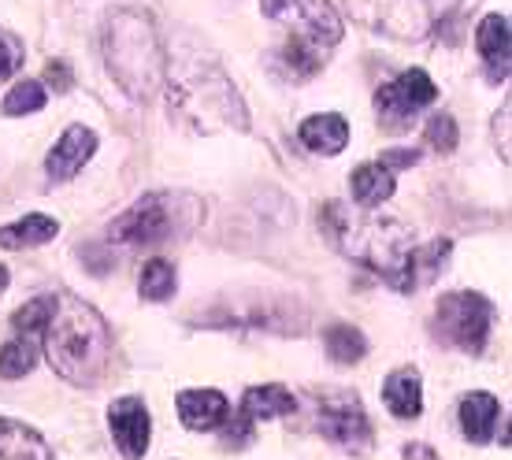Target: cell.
Instances as JSON below:
<instances>
[{"instance_id":"cell-32","label":"cell","mask_w":512,"mask_h":460,"mask_svg":"<svg viewBox=\"0 0 512 460\" xmlns=\"http://www.w3.org/2000/svg\"><path fill=\"white\" fill-rule=\"evenodd\" d=\"M405 460H438V453L427 446H405Z\"/></svg>"},{"instance_id":"cell-29","label":"cell","mask_w":512,"mask_h":460,"mask_svg":"<svg viewBox=\"0 0 512 460\" xmlns=\"http://www.w3.org/2000/svg\"><path fill=\"white\" fill-rule=\"evenodd\" d=\"M23 60H26L23 41L15 38L12 30H0V82H8L12 75H19Z\"/></svg>"},{"instance_id":"cell-33","label":"cell","mask_w":512,"mask_h":460,"mask_svg":"<svg viewBox=\"0 0 512 460\" xmlns=\"http://www.w3.org/2000/svg\"><path fill=\"white\" fill-rule=\"evenodd\" d=\"M260 8H264L271 19H279V15H282V0H260Z\"/></svg>"},{"instance_id":"cell-17","label":"cell","mask_w":512,"mask_h":460,"mask_svg":"<svg viewBox=\"0 0 512 460\" xmlns=\"http://www.w3.org/2000/svg\"><path fill=\"white\" fill-rule=\"evenodd\" d=\"M297 138L305 145L308 153H320V156H334L342 153L349 145V123L342 115H308L305 123L297 127Z\"/></svg>"},{"instance_id":"cell-5","label":"cell","mask_w":512,"mask_h":460,"mask_svg":"<svg viewBox=\"0 0 512 460\" xmlns=\"http://www.w3.org/2000/svg\"><path fill=\"white\" fill-rule=\"evenodd\" d=\"M205 205L193 193H145L138 205L127 208L112 223L108 242L112 245H160L171 238H186L201 227Z\"/></svg>"},{"instance_id":"cell-34","label":"cell","mask_w":512,"mask_h":460,"mask_svg":"<svg viewBox=\"0 0 512 460\" xmlns=\"http://www.w3.org/2000/svg\"><path fill=\"white\" fill-rule=\"evenodd\" d=\"M4 286H8V268L0 264V294H4Z\"/></svg>"},{"instance_id":"cell-4","label":"cell","mask_w":512,"mask_h":460,"mask_svg":"<svg viewBox=\"0 0 512 460\" xmlns=\"http://www.w3.org/2000/svg\"><path fill=\"white\" fill-rule=\"evenodd\" d=\"M167 108L182 127L193 134H216V130H245L249 115L234 90V82L216 67H190L167 82Z\"/></svg>"},{"instance_id":"cell-3","label":"cell","mask_w":512,"mask_h":460,"mask_svg":"<svg viewBox=\"0 0 512 460\" xmlns=\"http://www.w3.org/2000/svg\"><path fill=\"white\" fill-rule=\"evenodd\" d=\"M104 60L119 90L134 101H149L164 86V45L156 38L153 15L141 8H119L104 23Z\"/></svg>"},{"instance_id":"cell-14","label":"cell","mask_w":512,"mask_h":460,"mask_svg":"<svg viewBox=\"0 0 512 460\" xmlns=\"http://www.w3.org/2000/svg\"><path fill=\"white\" fill-rule=\"evenodd\" d=\"M0 460H56V449L45 442L41 431L0 416Z\"/></svg>"},{"instance_id":"cell-20","label":"cell","mask_w":512,"mask_h":460,"mask_svg":"<svg viewBox=\"0 0 512 460\" xmlns=\"http://www.w3.org/2000/svg\"><path fill=\"white\" fill-rule=\"evenodd\" d=\"M60 234L56 219L49 216H23L0 227V249H34V245H45Z\"/></svg>"},{"instance_id":"cell-6","label":"cell","mask_w":512,"mask_h":460,"mask_svg":"<svg viewBox=\"0 0 512 460\" xmlns=\"http://www.w3.org/2000/svg\"><path fill=\"white\" fill-rule=\"evenodd\" d=\"M490 323H494V305L483 294L457 290V294H446L438 301V334L464 353H483V345L490 338Z\"/></svg>"},{"instance_id":"cell-10","label":"cell","mask_w":512,"mask_h":460,"mask_svg":"<svg viewBox=\"0 0 512 460\" xmlns=\"http://www.w3.org/2000/svg\"><path fill=\"white\" fill-rule=\"evenodd\" d=\"M108 427L116 435L119 453L127 460H141L149 453V435H153V416L141 397H119L108 409Z\"/></svg>"},{"instance_id":"cell-11","label":"cell","mask_w":512,"mask_h":460,"mask_svg":"<svg viewBox=\"0 0 512 460\" xmlns=\"http://www.w3.org/2000/svg\"><path fill=\"white\" fill-rule=\"evenodd\" d=\"M93 153H97V134H93L90 127L75 123V127H67L64 134H60V141L52 145L49 160H45V171H49L52 182H67V179H75L78 171H82V164H86Z\"/></svg>"},{"instance_id":"cell-16","label":"cell","mask_w":512,"mask_h":460,"mask_svg":"<svg viewBox=\"0 0 512 460\" xmlns=\"http://www.w3.org/2000/svg\"><path fill=\"white\" fill-rule=\"evenodd\" d=\"M501 416V405L494 394H483V390H475V394H464L461 397V409H457V420H461V431L468 442L475 446H483L494 438V423Z\"/></svg>"},{"instance_id":"cell-8","label":"cell","mask_w":512,"mask_h":460,"mask_svg":"<svg viewBox=\"0 0 512 460\" xmlns=\"http://www.w3.org/2000/svg\"><path fill=\"white\" fill-rule=\"evenodd\" d=\"M438 101V86L423 67H409L401 71L394 82H386L383 90L375 93V112L383 119V127L405 130L420 115V108Z\"/></svg>"},{"instance_id":"cell-12","label":"cell","mask_w":512,"mask_h":460,"mask_svg":"<svg viewBox=\"0 0 512 460\" xmlns=\"http://www.w3.org/2000/svg\"><path fill=\"white\" fill-rule=\"evenodd\" d=\"M475 45H479V56L487 64L490 82H505L509 78V19L487 15L475 30Z\"/></svg>"},{"instance_id":"cell-22","label":"cell","mask_w":512,"mask_h":460,"mask_svg":"<svg viewBox=\"0 0 512 460\" xmlns=\"http://www.w3.org/2000/svg\"><path fill=\"white\" fill-rule=\"evenodd\" d=\"M323 345H327V357L334 364H357V360L368 357V338L357 327H349V323H334L327 338H323Z\"/></svg>"},{"instance_id":"cell-1","label":"cell","mask_w":512,"mask_h":460,"mask_svg":"<svg viewBox=\"0 0 512 460\" xmlns=\"http://www.w3.org/2000/svg\"><path fill=\"white\" fill-rule=\"evenodd\" d=\"M320 227L334 249L379 271L397 294H409V264L416 253L412 227L383 216H360L349 212L342 201H327L320 212Z\"/></svg>"},{"instance_id":"cell-18","label":"cell","mask_w":512,"mask_h":460,"mask_svg":"<svg viewBox=\"0 0 512 460\" xmlns=\"http://www.w3.org/2000/svg\"><path fill=\"white\" fill-rule=\"evenodd\" d=\"M383 401L386 409L394 412L397 420H416L423 412V383L416 368H397L383 383Z\"/></svg>"},{"instance_id":"cell-2","label":"cell","mask_w":512,"mask_h":460,"mask_svg":"<svg viewBox=\"0 0 512 460\" xmlns=\"http://www.w3.org/2000/svg\"><path fill=\"white\" fill-rule=\"evenodd\" d=\"M41 342L49 349V364L67 383H101L112 360V327L93 305L75 294H52V316Z\"/></svg>"},{"instance_id":"cell-13","label":"cell","mask_w":512,"mask_h":460,"mask_svg":"<svg viewBox=\"0 0 512 460\" xmlns=\"http://www.w3.org/2000/svg\"><path fill=\"white\" fill-rule=\"evenodd\" d=\"M227 412H231V401L219 390H182L179 394V420L190 431H216L227 420Z\"/></svg>"},{"instance_id":"cell-24","label":"cell","mask_w":512,"mask_h":460,"mask_svg":"<svg viewBox=\"0 0 512 460\" xmlns=\"http://www.w3.org/2000/svg\"><path fill=\"white\" fill-rule=\"evenodd\" d=\"M38 364V342L34 338H12V342L0 349V375L4 379H23L26 371Z\"/></svg>"},{"instance_id":"cell-26","label":"cell","mask_w":512,"mask_h":460,"mask_svg":"<svg viewBox=\"0 0 512 460\" xmlns=\"http://www.w3.org/2000/svg\"><path fill=\"white\" fill-rule=\"evenodd\" d=\"M282 60L290 64V71H294L297 78H312L323 67V49L320 45H308L305 38H290L286 41Z\"/></svg>"},{"instance_id":"cell-27","label":"cell","mask_w":512,"mask_h":460,"mask_svg":"<svg viewBox=\"0 0 512 460\" xmlns=\"http://www.w3.org/2000/svg\"><path fill=\"white\" fill-rule=\"evenodd\" d=\"M45 108V86L41 82H19L8 97H4V104H0V112L12 115V119H19V115H30V112H41Z\"/></svg>"},{"instance_id":"cell-7","label":"cell","mask_w":512,"mask_h":460,"mask_svg":"<svg viewBox=\"0 0 512 460\" xmlns=\"http://www.w3.org/2000/svg\"><path fill=\"white\" fill-rule=\"evenodd\" d=\"M316 427L323 438H331L334 446L349 449V453H368L372 449V420L360 405L357 394L349 390H323L316 394Z\"/></svg>"},{"instance_id":"cell-30","label":"cell","mask_w":512,"mask_h":460,"mask_svg":"<svg viewBox=\"0 0 512 460\" xmlns=\"http://www.w3.org/2000/svg\"><path fill=\"white\" fill-rule=\"evenodd\" d=\"M45 82H49L56 93H67L75 78H71V67H67L64 60H49V67H45Z\"/></svg>"},{"instance_id":"cell-21","label":"cell","mask_w":512,"mask_h":460,"mask_svg":"<svg viewBox=\"0 0 512 460\" xmlns=\"http://www.w3.org/2000/svg\"><path fill=\"white\" fill-rule=\"evenodd\" d=\"M294 8L301 12V19L308 23L316 45H338L342 41V19L334 12L331 0H294Z\"/></svg>"},{"instance_id":"cell-28","label":"cell","mask_w":512,"mask_h":460,"mask_svg":"<svg viewBox=\"0 0 512 460\" xmlns=\"http://www.w3.org/2000/svg\"><path fill=\"white\" fill-rule=\"evenodd\" d=\"M423 141L435 149V153H453L457 149V119L446 112H438L431 123H427V130H423Z\"/></svg>"},{"instance_id":"cell-23","label":"cell","mask_w":512,"mask_h":460,"mask_svg":"<svg viewBox=\"0 0 512 460\" xmlns=\"http://www.w3.org/2000/svg\"><path fill=\"white\" fill-rule=\"evenodd\" d=\"M179 286V275H175V264L164 260V256H153L138 275V290L145 301H167Z\"/></svg>"},{"instance_id":"cell-25","label":"cell","mask_w":512,"mask_h":460,"mask_svg":"<svg viewBox=\"0 0 512 460\" xmlns=\"http://www.w3.org/2000/svg\"><path fill=\"white\" fill-rule=\"evenodd\" d=\"M52 316V294L49 297H34V301H26L19 312H15V334H23V338H34L38 342L41 334H45V323Z\"/></svg>"},{"instance_id":"cell-9","label":"cell","mask_w":512,"mask_h":460,"mask_svg":"<svg viewBox=\"0 0 512 460\" xmlns=\"http://www.w3.org/2000/svg\"><path fill=\"white\" fill-rule=\"evenodd\" d=\"M349 12L394 38H423L435 23V0H349Z\"/></svg>"},{"instance_id":"cell-31","label":"cell","mask_w":512,"mask_h":460,"mask_svg":"<svg viewBox=\"0 0 512 460\" xmlns=\"http://www.w3.org/2000/svg\"><path fill=\"white\" fill-rule=\"evenodd\" d=\"M416 160H420L416 149H390V153L379 156V164H383L386 171H394V167H412Z\"/></svg>"},{"instance_id":"cell-15","label":"cell","mask_w":512,"mask_h":460,"mask_svg":"<svg viewBox=\"0 0 512 460\" xmlns=\"http://www.w3.org/2000/svg\"><path fill=\"white\" fill-rule=\"evenodd\" d=\"M290 412H297V397L290 394L286 386L268 383V386H249V390H245L238 416L256 427L260 420H279V416H290Z\"/></svg>"},{"instance_id":"cell-19","label":"cell","mask_w":512,"mask_h":460,"mask_svg":"<svg viewBox=\"0 0 512 460\" xmlns=\"http://www.w3.org/2000/svg\"><path fill=\"white\" fill-rule=\"evenodd\" d=\"M349 186H353V197H357L360 208H379L383 201L394 197V171H386L383 164H360Z\"/></svg>"}]
</instances>
